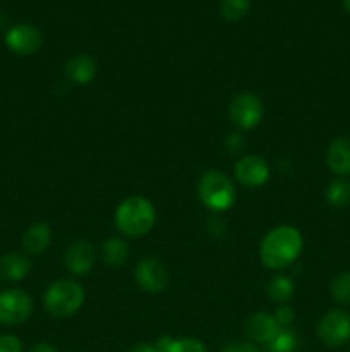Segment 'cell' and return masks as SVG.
I'll list each match as a JSON object with an SVG mask.
<instances>
[{"instance_id": "obj_1", "label": "cell", "mask_w": 350, "mask_h": 352, "mask_svg": "<svg viewBox=\"0 0 350 352\" xmlns=\"http://www.w3.org/2000/svg\"><path fill=\"white\" fill-rule=\"evenodd\" d=\"M302 237L295 227L280 226L266 234L259 248V256L264 267L280 270L288 267L301 254Z\"/></svg>"}, {"instance_id": "obj_2", "label": "cell", "mask_w": 350, "mask_h": 352, "mask_svg": "<svg viewBox=\"0 0 350 352\" xmlns=\"http://www.w3.org/2000/svg\"><path fill=\"white\" fill-rule=\"evenodd\" d=\"M154 208L141 196L124 199L115 212L117 229L129 237H141L151 230L154 223Z\"/></svg>"}, {"instance_id": "obj_3", "label": "cell", "mask_w": 350, "mask_h": 352, "mask_svg": "<svg viewBox=\"0 0 350 352\" xmlns=\"http://www.w3.org/2000/svg\"><path fill=\"white\" fill-rule=\"evenodd\" d=\"M84 301V291L74 280H57L48 287L45 294V308L50 315L71 316L81 308Z\"/></svg>"}, {"instance_id": "obj_4", "label": "cell", "mask_w": 350, "mask_h": 352, "mask_svg": "<svg viewBox=\"0 0 350 352\" xmlns=\"http://www.w3.org/2000/svg\"><path fill=\"white\" fill-rule=\"evenodd\" d=\"M198 191L201 201L215 212H223V210L230 208L233 198H235V191H233V184L230 182V179L216 170L206 172L202 175Z\"/></svg>"}, {"instance_id": "obj_5", "label": "cell", "mask_w": 350, "mask_h": 352, "mask_svg": "<svg viewBox=\"0 0 350 352\" xmlns=\"http://www.w3.org/2000/svg\"><path fill=\"white\" fill-rule=\"evenodd\" d=\"M33 313V301L23 291H5L0 294V322L7 325H17L30 318Z\"/></svg>"}, {"instance_id": "obj_6", "label": "cell", "mask_w": 350, "mask_h": 352, "mask_svg": "<svg viewBox=\"0 0 350 352\" xmlns=\"http://www.w3.org/2000/svg\"><path fill=\"white\" fill-rule=\"evenodd\" d=\"M318 336L326 346L338 347L350 339V315L342 309H333L323 316L318 325Z\"/></svg>"}, {"instance_id": "obj_7", "label": "cell", "mask_w": 350, "mask_h": 352, "mask_svg": "<svg viewBox=\"0 0 350 352\" xmlns=\"http://www.w3.org/2000/svg\"><path fill=\"white\" fill-rule=\"evenodd\" d=\"M230 119L242 129H250L263 117V102L254 93H240L230 103Z\"/></svg>"}, {"instance_id": "obj_8", "label": "cell", "mask_w": 350, "mask_h": 352, "mask_svg": "<svg viewBox=\"0 0 350 352\" xmlns=\"http://www.w3.org/2000/svg\"><path fill=\"white\" fill-rule=\"evenodd\" d=\"M41 33L31 24H17L10 28L5 34V43L14 54L31 55L40 50Z\"/></svg>"}, {"instance_id": "obj_9", "label": "cell", "mask_w": 350, "mask_h": 352, "mask_svg": "<svg viewBox=\"0 0 350 352\" xmlns=\"http://www.w3.org/2000/svg\"><path fill=\"white\" fill-rule=\"evenodd\" d=\"M136 280L144 291L161 292L168 284V272L160 261L144 258L136 267Z\"/></svg>"}, {"instance_id": "obj_10", "label": "cell", "mask_w": 350, "mask_h": 352, "mask_svg": "<svg viewBox=\"0 0 350 352\" xmlns=\"http://www.w3.org/2000/svg\"><path fill=\"white\" fill-rule=\"evenodd\" d=\"M235 177L239 179L240 184L247 186V188H256V186L264 184L268 181L270 168L263 158L249 155V157H244L237 162Z\"/></svg>"}, {"instance_id": "obj_11", "label": "cell", "mask_w": 350, "mask_h": 352, "mask_svg": "<svg viewBox=\"0 0 350 352\" xmlns=\"http://www.w3.org/2000/svg\"><path fill=\"white\" fill-rule=\"evenodd\" d=\"M278 332H280V325L277 323L275 316L268 315L264 311L254 313L246 323L247 337L254 342L270 344L277 337Z\"/></svg>"}, {"instance_id": "obj_12", "label": "cell", "mask_w": 350, "mask_h": 352, "mask_svg": "<svg viewBox=\"0 0 350 352\" xmlns=\"http://www.w3.org/2000/svg\"><path fill=\"white\" fill-rule=\"evenodd\" d=\"M95 263V251L88 241H75L65 251V265L75 275H86Z\"/></svg>"}, {"instance_id": "obj_13", "label": "cell", "mask_w": 350, "mask_h": 352, "mask_svg": "<svg viewBox=\"0 0 350 352\" xmlns=\"http://www.w3.org/2000/svg\"><path fill=\"white\" fill-rule=\"evenodd\" d=\"M326 164L336 175H350V138L340 136L329 144Z\"/></svg>"}, {"instance_id": "obj_14", "label": "cell", "mask_w": 350, "mask_h": 352, "mask_svg": "<svg viewBox=\"0 0 350 352\" xmlns=\"http://www.w3.org/2000/svg\"><path fill=\"white\" fill-rule=\"evenodd\" d=\"M65 74L78 85H88L96 74V64L88 55H74L65 64Z\"/></svg>"}, {"instance_id": "obj_15", "label": "cell", "mask_w": 350, "mask_h": 352, "mask_svg": "<svg viewBox=\"0 0 350 352\" xmlns=\"http://www.w3.org/2000/svg\"><path fill=\"white\" fill-rule=\"evenodd\" d=\"M51 241L50 227L45 223H34L26 230L23 237V248L31 254L43 253Z\"/></svg>"}, {"instance_id": "obj_16", "label": "cell", "mask_w": 350, "mask_h": 352, "mask_svg": "<svg viewBox=\"0 0 350 352\" xmlns=\"http://www.w3.org/2000/svg\"><path fill=\"white\" fill-rule=\"evenodd\" d=\"M31 263L23 254L10 253L0 258V275L7 280H21L30 272Z\"/></svg>"}, {"instance_id": "obj_17", "label": "cell", "mask_w": 350, "mask_h": 352, "mask_svg": "<svg viewBox=\"0 0 350 352\" xmlns=\"http://www.w3.org/2000/svg\"><path fill=\"white\" fill-rule=\"evenodd\" d=\"M102 253L106 265H110V267H120L129 258V248H127V244L124 241L113 237V239H108L103 244Z\"/></svg>"}, {"instance_id": "obj_18", "label": "cell", "mask_w": 350, "mask_h": 352, "mask_svg": "<svg viewBox=\"0 0 350 352\" xmlns=\"http://www.w3.org/2000/svg\"><path fill=\"white\" fill-rule=\"evenodd\" d=\"M158 352H208L205 344L196 339H170L163 337L156 344Z\"/></svg>"}, {"instance_id": "obj_19", "label": "cell", "mask_w": 350, "mask_h": 352, "mask_svg": "<svg viewBox=\"0 0 350 352\" xmlns=\"http://www.w3.org/2000/svg\"><path fill=\"white\" fill-rule=\"evenodd\" d=\"M326 199L335 208H342L350 203V182L345 179H336L328 186Z\"/></svg>"}, {"instance_id": "obj_20", "label": "cell", "mask_w": 350, "mask_h": 352, "mask_svg": "<svg viewBox=\"0 0 350 352\" xmlns=\"http://www.w3.org/2000/svg\"><path fill=\"white\" fill-rule=\"evenodd\" d=\"M292 292H294V284H292L290 278L285 277V275H277V277L268 284V296H270L275 302L287 301L292 296Z\"/></svg>"}, {"instance_id": "obj_21", "label": "cell", "mask_w": 350, "mask_h": 352, "mask_svg": "<svg viewBox=\"0 0 350 352\" xmlns=\"http://www.w3.org/2000/svg\"><path fill=\"white\" fill-rule=\"evenodd\" d=\"M329 292L338 305H350V272L336 275L329 285Z\"/></svg>"}, {"instance_id": "obj_22", "label": "cell", "mask_w": 350, "mask_h": 352, "mask_svg": "<svg viewBox=\"0 0 350 352\" xmlns=\"http://www.w3.org/2000/svg\"><path fill=\"white\" fill-rule=\"evenodd\" d=\"M220 10L226 21H240L247 12H249V0H222L220 2Z\"/></svg>"}, {"instance_id": "obj_23", "label": "cell", "mask_w": 350, "mask_h": 352, "mask_svg": "<svg viewBox=\"0 0 350 352\" xmlns=\"http://www.w3.org/2000/svg\"><path fill=\"white\" fill-rule=\"evenodd\" d=\"M297 349V337L292 330H281L277 333L273 340L268 346L270 352H295Z\"/></svg>"}, {"instance_id": "obj_24", "label": "cell", "mask_w": 350, "mask_h": 352, "mask_svg": "<svg viewBox=\"0 0 350 352\" xmlns=\"http://www.w3.org/2000/svg\"><path fill=\"white\" fill-rule=\"evenodd\" d=\"M273 316H275V320H277L278 325H281V327H288L292 322H294V318H295L294 309H292L290 306H287V305L280 306V308L275 311Z\"/></svg>"}, {"instance_id": "obj_25", "label": "cell", "mask_w": 350, "mask_h": 352, "mask_svg": "<svg viewBox=\"0 0 350 352\" xmlns=\"http://www.w3.org/2000/svg\"><path fill=\"white\" fill-rule=\"evenodd\" d=\"M23 346L21 340L14 336H2L0 337V352H21Z\"/></svg>"}, {"instance_id": "obj_26", "label": "cell", "mask_w": 350, "mask_h": 352, "mask_svg": "<svg viewBox=\"0 0 350 352\" xmlns=\"http://www.w3.org/2000/svg\"><path fill=\"white\" fill-rule=\"evenodd\" d=\"M223 352H257V349L250 344H230L223 349Z\"/></svg>"}, {"instance_id": "obj_27", "label": "cell", "mask_w": 350, "mask_h": 352, "mask_svg": "<svg viewBox=\"0 0 350 352\" xmlns=\"http://www.w3.org/2000/svg\"><path fill=\"white\" fill-rule=\"evenodd\" d=\"M129 352H158V349L153 346H148V344H137V346L130 347Z\"/></svg>"}, {"instance_id": "obj_28", "label": "cell", "mask_w": 350, "mask_h": 352, "mask_svg": "<svg viewBox=\"0 0 350 352\" xmlns=\"http://www.w3.org/2000/svg\"><path fill=\"white\" fill-rule=\"evenodd\" d=\"M30 352H57V351H55V347L48 346V344H38V346H34Z\"/></svg>"}, {"instance_id": "obj_29", "label": "cell", "mask_w": 350, "mask_h": 352, "mask_svg": "<svg viewBox=\"0 0 350 352\" xmlns=\"http://www.w3.org/2000/svg\"><path fill=\"white\" fill-rule=\"evenodd\" d=\"M342 2H343V7H345L347 12L350 14V0H342Z\"/></svg>"}, {"instance_id": "obj_30", "label": "cell", "mask_w": 350, "mask_h": 352, "mask_svg": "<svg viewBox=\"0 0 350 352\" xmlns=\"http://www.w3.org/2000/svg\"><path fill=\"white\" fill-rule=\"evenodd\" d=\"M349 352H350V347H349Z\"/></svg>"}]
</instances>
